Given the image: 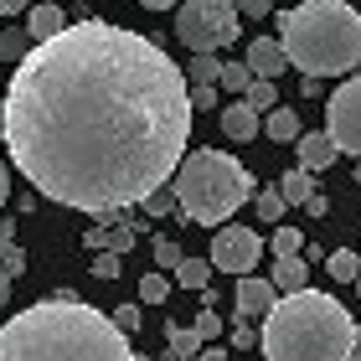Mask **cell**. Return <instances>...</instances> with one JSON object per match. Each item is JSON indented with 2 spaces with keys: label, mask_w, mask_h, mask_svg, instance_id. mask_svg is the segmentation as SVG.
Instances as JSON below:
<instances>
[{
  "label": "cell",
  "mask_w": 361,
  "mask_h": 361,
  "mask_svg": "<svg viewBox=\"0 0 361 361\" xmlns=\"http://www.w3.org/2000/svg\"><path fill=\"white\" fill-rule=\"evenodd\" d=\"M0 135L37 196L114 217L176 180L191 150L186 78L150 37L88 16L11 73Z\"/></svg>",
  "instance_id": "1"
},
{
  "label": "cell",
  "mask_w": 361,
  "mask_h": 361,
  "mask_svg": "<svg viewBox=\"0 0 361 361\" xmlns=\"http://www.w3.org/2000/svg\"><path fill=\"white\" fill-rule=\"evenodd\" d=\"M0 361H135V351L104 310L57 294L0 325Z\"/></svg>",
  "instance_id": "2"
},
{
  "label": "cell",
  "mask_w": 361,
  "mask_h": 361,
  "mask_svg": "<svg viewBox=\"0 0 361 361\" xmlns=\"http://www.w3.org/2000/svg\"><path fill=\"white\" fill-rule=\"evenodd\" d=\"M258 346H264V361H351L356 320L336 294H284L264 320Z\"/></svg>",
  "instance_id": "3"
},
{
  "label": "cell",
  "mask_w": 361,
  "mask_h": 361,
  "mask_svg": "<svg viewBox=\"0 0 361 361\" xmlns=\"http://www.w3.org/2000/svg\"><path fill=\"white\" fill-rule=\"evenodd\" d=\"M279 47L289 68H305L310 83L361 68V11L346 0H305L279 11Z\"/></svg>",
  "instance_id": "4"
},
{
  "label": "cell",
  "mask_w": 361,
  "mask_h": 361,
  "mask_svg": "<svg viewBox=\"0 0 361 361\" xmlns=\"http://www.w3.org/2000/svg\"><path fill=\"white\" fill-rule=\"evenodd\" d=\"M258 186L227 150H186L176 171V207L202 227H227V217L248 202Z\"/></svg>",
  "instance_id": "5"
},
{
  "label": "cell",
  "mask_w": 361,
  "mask_h": 361,
  "mask_svg": "<svg viewBox=\"0 0 361 361\" xmlns=\"http://www.w3.org/2000/svg\"><path fill=\"white\" fill-rule=\"evenodd\" d=\"M238 11L227 0H186L176 11V37L191 57H217V47L238 42Z\"/></svg>",
  "instance_id": "6"
},
{
  "label": "cell",
  "mask_w": 361,
  "mask_h": 361,
  "mask_svg": "<svg viewBox=\"0 0 361 361\" xmlns=\"http://www.w3.org/2000/svg\"><path fill=\"white\" fill-rule=\"evenodd\" d=\"M325 135H331L336 155L361 160V78H346L331 93V104H325Z\"/></svg>",
  "instance_id": "7"
},
{
  "label": "cell",
  "mask_w": 361,
  "mask_h": 361,
  "mask_svg": "<svg viewBox=\"0 0 361 361\" xmlns=\"http://www.w3.org/2000/svg\"><path fill=\"white\" fill-rule=\"evenodd\" d=\"M258 253H264V238L253 233V227H243V222H227L212 233V253H207V264L212 269H222V274H238V279H248L258 269Z\"/></svg>",
  "instance_id": "8"
},
{
  "label": "cell",
  "mask_w": 361,
  "mask_h": 361,
  "mask_svg": "<svg viewBox=\"0 0 361 361\" xmlns=\"http://www.w3.org/2000/svg\"><path fill=\"white\" fill-rule=\"evenodd\" d=\"M274 305H279V294H274V284H269V279H258V274L238 279V289H233L238 325H258V320H269V315H274Z\"/></svg>",
  "instance_id": "9"
},
{
  "label": "cell",
  "mask_w": 361,
  "mask_h": 361,
  "mask_svg": "<svg viewBox=\"0 0 361 361\" xmlns=\"http://www.w3.org/2000/svg\"><path fill=\"white\" fill-rule=\"evenodd\" d=\"M243 68H248L253 83H279V73L289 68L279 37H253V42H248V57H243Z\"/></svg>",
  "instance_id": "10"
},
{
  "label": "cell",
  "mask_w": 361,
  "mask_h": 361,
  "mask_svg": "<svg viewBox=\"0 0 361 361\" xmlns=\"http://www.w3.org/2000/svg\"><path fill=\"white\" fill-rule=\"evenodd\" d=\"M294 150H300V171H305V176L336 166V145H331V135H325V129H310V135H300V140H294Z\"/></svg>",
  "instance_id": "11"
},
{
  "label": "cell",
  "mask_w": 361,
  "mask_h": 361,
  "mask_svg": "<svg viewBox=\"0 0 361 361\" xmlns=\"http://www.w3.org/2000/svg\"><path fill=\"white\" fill-rule=\"evenodd\" d=\"M269 284H274L279 300H284V294H305V289H310V264H305V253H300V258H274Z\"/></svg>",
  "instance_id": "12"
},
{
  "label": "cell",
  "mask_w": 361,
  "mask_h": 361,
  "mask_svg": "<svg viewBox=\"0 0 361 361\" xmlns=\"http://www.w3.org/2000/svg\"><path fill=\"white\" fill-rule=\"evenodd\" d=\"M62 26H68V11L52 6V0H47V6H31V11H26V37H31V47L52 42Z\"/></svg>",
  "instance_id": "13"
},
{
  "label": "cell",
  "mask_w": 361,
  "mask_h": 361,
  "mask_svg": "<svg viewBox=\"0 0 361 361\" xmlns=\"http://www.w3.org/2000/svg\"><path fill=\"white\" fill-rule=\"evenodd\" d=\"M258 129H264V124H258V114L243 104V98H233V104L222 109V135H227V140L248 145V140H258Z\"/></svg>",
  "instance_id": "14"
},
{
  "label": "cell",
  "mask_w": 361,
  "mask_h": 361,
  "mask_svg": "<svg viewBox=\"0 0 361 361\" xmlns=\"http://www.w3.org/2000/svg\"><path fill=\"white\" fill-rule=\"evenodd\" d=\"M264 135H269L274 145H294V140L305 135V129H300V114H294V109H274L269 119H264Z\"/></svg>",
  "instance_id": "15"
},
{
  "label": "cell",
  "mask_w": 361,
  "mask_h": 361,
  "mask_svg": "<svg viewBox=\"0 0 361 361\" xmlns=\"http://www.w3.org/2000/svg\"><path fill=\"white\" fill-rule=\"evenodd\" d=\"M279 196H284V207H300V202H310V196H315V176H305L300 166H294V171H284V176H279Z\"/></svg>",
  "instance_id": "16"
},
{
  "label": "cell",
  "mask_w": 361,
  "mask_h": 361,
  "mask_svg": "<svg viewBox=\"0 0 361 361\" xmlns=\"http://www.w3.org/2000/svg\"><path fill=\"white\" fill-rule=\"evenodd\" d=\"M325 274H331L336 284H356V279H361V258H356V248H336L331 258H325Z\"/></svg>",
  "instance_id": "17"
},
{
  "label": "cell",
  "mask_w": 361,
  "mask_h": 361,
  "mask_svg": "<svg viewBox=\"0 0 361 361\" xmlns=\"http://www.w3.org/2000/svg\"><path fill=\"white\" fill-rule=\"evenodd\" d=\"M166 341H171V351L180 356V361H196V351H202V341H196V331H191V325H166Z\"/></svg>",
  "instance_id": "18"
},
{
  "label": "cell",
  "mask_w": 361,
  "mask_h": 361,
  "mask_svg": "<svg viewBox=\"0 0 361 361\" xmlns=\"http://www.w3.org/2000/svg\"><path fill=\"white\" fill-rule=\"evenodd\" d=\"M26 52H31V37H26V26H11V31H0V57H6V62H16V68H21V62H26Z\"/></svg>",
  "instance_id": "19"
},
{
  "label": "cell",
  "mask_w": 361,
  "mask_h": 361,
  "mask_svg": "<svg viewBox=\"0 0 361 361\" xmlns=\"http://www.w3.org/2000/svg\"><path fill=\"white\" fill-rule=\"evenodd\" d=\"M207 279H212L207 258H180V269H176V284L180 289H207Z\"/></svg>",
  "instance_id": "20"
},
{
  "label": "cell",
  "mask_w": 361,
  "mask_h": 361,
  "mask_svg": "<svg viewBox=\"0 0 361 361\" xmlns=\"http://www.w3.org/2000/svg\"><path fill=\"white\" fill-rule=\"evenodd\" d=\"M300 253H305L300 227H274V258H300Z\"/></svg>",
  "instance_id": "21"
},
{
  "label": "cell",
  "mask_w": 361,
  "mask_h": 361,
  "mask_svg": "<svg viewBox=\"0 0 361 361\" xmlns=\"http://www.w3.org/2000/svg\"><path fill=\"white\" fill-rule=\"evenodd\" d=\"M248 83H253V78H248V68H243V62H222V73H217V88H227V93H248Z\"/></svg>",
  "instance_id": "22"
},
{
  "label": "cell",
  "mask_w": 361,
  "mask_h": 361,
  "mask_svg": "<svg viewBox=\"0 0 361 361\" xmlns=\"http://www.w3.org/2000/svg\"><path fill=\"white\" fill-rule=\"evenodd\" d=\"M243 104H248L253 114H264V109L274 114V109H279V88H274V83H248V93H243Z\"/></svg>",
  "instance_id": "23"
},
{
  "label": "cell",
  "mask_w": 361,
  "mask_h": 361,
  "mask_svg": "<svg viewBox=\"0 0 361 361\" xmlns=\"http://www.w3.org/2000/svg\"><path fill=\"white\" fill-rule=\"evenodd\" d=\"M140 207H145V217H171V212H176V186H160V191H150Z\"/></svg>",
  "instance_id": "24"
},
{
  "label": "cell",
  "mask_w": 361,
  "mask_h": 361,
  "mask_svg": "<svg viewBox=\"0 0 361 361\" xmlns=\"http://www.w3.org/2000/svg\"><path fill=\"white\" fill-rule=\"evenodd\" d=\"M166 294H171V279H166V274H145V279H140V300H145V305H160Z\"/></svg>",
  "instance_id": "25"
},
{
  "label": "cell",
  "mask_w": 361,
  "mask_h": 361,
  "mask_svg": "<svg viewBox=\"0 0 361 361\" xmlns=\"http://www.w3.org/2000/svg\"><path fill=\"white\" fill-rule=\"evenodd\" d=\"M253 202H258V217H264V222H279V217H284V196H279V186H274V191H253Z\"/></svg>",
  "instance_id": "26"
},
{
  "label": "cell",
  "mask_w": 361,
  "mask_h": 361,
  "mask_svg": "<svg viewBox=\"0 0 361 361\" xmlns=\"http://www.w3.org/2000/svg\"><path fill=\"white\" fill-rule=\"evenodd\" d=\"M191 331H196V341H202V346H212V341L222 336V315H212V310H202V315L191 320Z\"/></svg>",
  "instance_id": "27"
},
{
  "label": "cell",
  "mask_w": 361,
  "mask_h": 361,
  "mask_svg": "<svg viewBox=\"0 0 361 361\" xmlns=\"http://www.w3.org/2000/svg\"><path fill=\"white\" fill-rule=\"evenodd\" d=\"M109 325H114V331H119V336L129 341V336L140 331V310H135V305H119V310L109 315Z\"/></svg>",
  "instance_id": "28"
},
{
  "label": "cell",
  "mask_w": 361,
  "mask_h": 361,
  "mask_svg": "<svg viewBox=\"0 0 361 361\" xmlns=\"http://www.w3.org/2000/svg\"><path fill=\"white\" fill-rule=\"evenodd\" d=\"M180 258H186V253H180V243L155 238V264H160V269H180Z\"/></svg>",
  "instance_id": "29"
},
{
  "label": "cell",
  "mask_w": 361,
  "mask_h": 361,
  "mask_svg": "<svg viewBox=\"0 0 361 361\" xmlns=\"http://www.w3.org/2000/svg\"><path fill=\"white\" fill-rule=\"evenodd\" d=\"M93 274H98V279H119V274H124L119 253H98V258H93Z\"/></svg>",
  "instance_id": "30"
},
{
  "label": "cell",
  "mask_w": 361,
  "mask_h": 361,
  "mask_svg": "<svg viewBox=\"0 0 361 361\" xmlns=\"http://www.w3.org/2000/svg\"><path fill=\"white\" fill-rule=\"evenodd\" d=\"M186 104H191V114L196 109H217V88H186Z\"/></svg>",
  "instance_id": "31"
},
{
  "label": "cell",
  "mask_w": 361,
  "mask_h": 361,
  "mask_svg": "<svg viewBox=\"0 0 361 361\" xmlns=\"http://www.w3.org/2000/svg\"><path fill=\"white\" fill-rule=\"evenodd\" d=\"M233 346H238V351L258 346V331H253V325H238V331H233Z\"/></svg>",
  "instance_id": "32"
},
{
  "label": "cell",
  "mask_w": 361,
  "mask_h": 361,
  "mask_svg": "<svg viewBox=\"0 0 361 361\" xmlns=\"http://www.w3.org/2000/svg\"><path fill=\"white\" fill-rule=\"evenodd\" d=\"M238 16H269V0H243V6H233Z\"/></svg>",
  "instance_id": "33"
},
{
  "label": "cell",
  "mask_w": 361,
  "mask_h": 361,
  "mask_svg": "<svg viewBox=\"0 0 361 361\" xmlns=\"http://www.w3.org/2000/svg\"><path fill=\"white\" fill-rule=\"evenodd\" d=\"M305 212H310V217H325V212H331V202H325V196L315 191V196H310V202H305Z\"/></svg>",
  "instance_id": "34"
},
{
  "label": "cell",
  "mask_w": 361,
  "mask_h": 361,
  "mask_svg": "<svg viewBox=\"0 0 361 361\" xmlns=\"http://www.w3.org/2000/svg\"><path fill=\"white\" fill-rule=\"evenodd\" d=\"M196 361H227V351H222V346H202V351H196Z\"/></svg>",
  "instance_id": "35"
},
{
  "label": "cell",
  "mask_w": 361,
  "mask_h": 361,
  "mask_svg": "<svg viewBox=\"0 0 361 361\" xmlns=\"http://www.w3.org/2000/svg\"><path fill=\"white\" fill-rule=\"evenodd\" d=\"M6 196H11V171H6V160H0V207H6Z\"/></svg>",
  "instance_id": "36"
},
{
  "label": "cell",
  "mask_w": 361,
  "mask_h": 361,
  "mask_svg": "<svg viewBox=\"0 0 361 361\" xmlns=\"http://www.w3.org/2000/svg\"><path fill=\"white\" fill-rule=\"evenodd\" d=\"M11 233H16V227H11L6 217H0V253H11Z\"/></svg>",
  "instance_id": "37"
},
{
  "label": "cell",
  "mask_w": 361,
  "mask_h": 361,
  "mask_svg": "<svg viewBox=\"0 0 361 361\" xmlns=\"http://www.w3.org/2000/svg\"><path fill=\"white\" fill-rule=\"evenodd\" d=\"M11 284H16V274H6V269H0V305L11 300Z\"/></svg>",
  "instance_id": "38"
},
{
  "label": "cell",
  "mask_w": 361,
  "mask_h": 361,
  "mask_svg": "<svg viewBox=\"0 0 361 361\" xmlns=\"http://www.w3.org/2000/svg\"><path fill=\"white\" fill-rule=\"evenodd\" d=\"M351 361H361V346H356V351H351Z\"/></svg>",
  "instance_id": "39"
},
{
  "label": "cell",
  "mask_w": 361,
  "mask_h": 361,
  "mask_svg": "<svg viewBox=\"0 0 361 361\" xmlns=\"http://www.w3.org/2000/svg\"><path fill=\"white\" fill-rule=\"evenodd\" d=\"M356 346H361V325H356Z\"/></svg>",
  "instance_id": "40"
},
{
  "label": "cell",
  "mask_w": 361,
  "mask_h": 361,
  "mask_svg": "<svg viewBox=\"0 0 361 361\" xmlns=\"http://www.w3.org/2000/svg\"><path fill=\"white\" fill-rule=\"evenodd\" d=\"M135 361H145V356H140V351H135Z\"/></svg>",
  "instance_id": "41"
},
{
  "label": "cell",
  "mask_w": 361,
  "mask_h": 361,
  "mask_svg": "<svg viewBox=\"0 0 361 361\" xmlns=\"http://www.w3.org/2000/svg\"><path fill=\"white\" fill-rule=\"evenodd\" d=\"M356 289H361V279H356Z\"/></svg>",
  "instance_id": "42"
},
{
  "label": "cell",
  "mask_w": 361,
  "mask_h": 361,
  "mask_svg": "<svg viewBox=\"0 0 361 361\" xmlns=\"http://www.w3.org/2000/svg\"><path fill=\"white\" fill-rule=\"evenodd\" d=\"M356 258H361V248H356Z\"/></svg>",
  "instance_id": "43"
}]
</instances>
